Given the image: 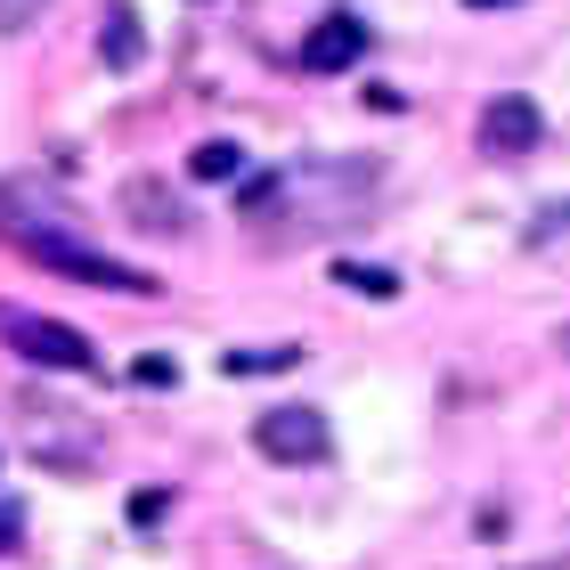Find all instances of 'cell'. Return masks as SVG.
<instances>
[{
	"instance_id": "11",
	"label": "cell",
	"mask_w": 570,
	"mask_h": 570,
	"mask_svg": "<svg viewBox=\"0 0 570 570\" xmlns=\"http://www.w3.org/2000/svg\"><path fill=\"white\" fill-rule=\"evenodd\" d=\"M334 277H343L351 294H375V302L400 294V277H392V269H367V262H334Z\"/></svg>"
},
{
	"instance_id": "3",
	"label": "cell",
	"mask_w": 570,
	"mask_h": 570,
	"mask_svg": "<svg viewBox=\"0 0 570 570\" xmlns=\"http://www.w3.org/2000/svg\"><path fill=\"white\" fill-rule=\"evenodd\" d=\"M0 334H9L17 358H33V367H58V375H98V351L82 326L66 318H33V309H0Z\"/></svg>"
},
{
	"instance_id": "13",
	"label": "cell",
	"mask_w": 570,
	"mask_h": 570,
	"mask_svg": "<svg viewBox=\"0 0 570 570\" xmlns=\"http://www.w3.org/2000/svg\"><path fill=\"white\" fill-rule=\"evenodd\" d=\"M562 228H570V196H562V204H547V213H538V220H530V237H538V245H547V237H562Z\"/></svg>"
},
{
	"instance_id": "2",
	"label": "cell",
	"mask_w": 570,
	"mask_h": 570,
	"mask_svg": "<svg viewBox=\"0 0 570 570\" xmlns=\"http://www.w3.org/2000/svg\"><path fill=\"white\" fill-rule=\"evenodd\" d=\"M17 245L33 253L41 269H58V277H82V285H107V294H164V285H155L147 269L115 262V253H90V245L58 237V228H17Z\"/></svg>"
},
{
	"instance_id": "5",
	"label": "cell",
	"mask_w": 570,
	"mask_h": 570,
	"mask_svg": "<svg viewBox=\"0 0 570 570\" xmlns=\"http://www.w3.org/2000/svg\"><path fill=\"white\" fill-rule=\"evenodd\" d=\"M538 139H547V115H538L522 90H505V98L481 107V155L489 164H513V155H530Z\"/></svg>"
},
{
	"instance_id": "16",
	"label": "cell",
	"mask_w": 570,
	"mask_h": 570,
	"mask_svg": "<svg viewBox=\"0 0 570 570\" xmlns=\"http://www.w3.org/2000/svg\"><path fill=\"white\" fill-rule=\"evenodd\" d=\"M554 351H562V358H570V326H562V334H554Z\"/></svg>"
},
{
	"instance_id": "1",
	"label": "cell",
	"mask_w": 570,
	"mask_h": 570,
	"mask_svg": "<svg viewBox=\"0 0 570 570\" xmlns=\"http://www.w3.org/2000/svg\"><path fill=\"white\" fill-rule=\"evenodd\" d=\"M383 171L375 164H302V171H269L245 188V228H262L269 245L294 237H326V228H358V213L375 204Z\"/></svg>"
},
{
	"instance_id": "10",
	"label": "cell",
	"mask_w": 570,
	"mask_h": 570,
	"mask_svg": "<svg viewBox=\"0 0 570 570\" xmlns=\"http://www.w3.org/2000/svg\"><path fill=\"white\" fill-rule=\"evenodd\" d=\"M294 358H302L294 343H277V351H228L220 367H228V375H277V367H294Z\"/></svg>"
},
{
	"instance_id": "6",
	"label": "cell",
	"mask_w": 570,
	"mask_h": 570,
	"mask_svg": "<svg viewBox=\"0 0 570 570\" xmlns=\"http://www.w3.org/2000/svg\"><path fill=\"white\" fill-rule=\"evenodd\" d=\"M302 58H309V73H343V66H358V58H367V24H358V17H326L318 33H309Z\"/></svg>"
},
{
	"instance_id": "7",
	"label": "cell",
	"mask_w": 570,
	"mask_h": 570,
	"mask_svg": "<svg viewBox=\"0 0 570 570\" xmlns=\"http://www.w3.org/2000/svg\"><path fill=\"white\" fill-rule=\"evenodd\" d=\"M122 213L139 228H155V237H179V228H188V213H179L171 188H155V179H131V188H122Z\"/></svg>"
},
{
	"instance_id": "17",
	"label": "cell",
	"mask_w": 570,
	"mask_h": 570,
	"mask_svg": "<svg viewBox=\"0 0 570 570\" xmlns=\"http://www.w3.org/2000/svg\"><path fill=\"white\" fill-rule=\"evenodd\" d=\"M464 9H505V0H464Z\"/></svg>"
},
{
	"instance_id": "8",
	"label": "cell",
	"mask_w": 570,
	"mask_h": 570,
	"mask_svg": "<svg viewBox=\"0 0 570 570\" xmlns=\"http://www.w3.org/2000/svg\"><path fill=\"white\" fill-rule=\"evenodd\" d=\"M98 58H107V66H139V58H147V33H139V17H131V9H107Z\"/></svg>"
},
{
	"instance_id": "15",
	"label": "cell",
	"mask_w": 570,
	"mask_h": 570,
	"mask_svg": "<svg viewBox=\"0 0 570 570\" xmlns=\"http://www.w3.org/2000/svg\"><path fill=\"white\" fill-rule=\"evenodd\" d=\"M0 547H17V513L9 505H0Z\"/></svg>"
},
{
	"instance_id": "14",
	"label": "cell",
	"mask_w": 570,
	"mask_h": 570,
	"mask_svg": "<svg viewBox=\"0 0 570 570\" xmlns=\"http://www.w3.org/2000/svg\"><path fill=\"white\" fill-rule=\"evenodd\" d=\"M131 375H139V383H147V392H164V383H171V375H179V367H171V358H139V367H131Z\"/></svg>"
},
{
	"instance_id": "9",
	"label": "cell",
	"mask_w": 570,
	"mask_h": 570,
	"mask_svg": "<svg viewBox=\"0 0 570 570\" xmlns=\"http://www.w3.org/2000/svg\"><path fill=\"white\" fill-rule=\"evenodd\" d=\"M188 171H196V179H237V171H245V147H237V139H204V147L188 155Z\"/></svg>"
},
{
	"instance_id": "4",
	"label": "cell",
	"mask_w": 570,
	"mask_h": 570,
	"mask_svg": "<svg viewBox=\"0 0 570 570\" xmlns=\"http://www.w3.org/2000/svg\"><path fill=\"white\" fill-rule=\"evenodd\" d=\"M253 449H262L269 464H318L334 449V432L318 407H269L262 424H253Z\"/></svg>"
},
{
	"instance_id": "12",
	"label": "cell",
	"mask_w": 570,
	"mask_h": 570,
	"mask_svg": "<svg viewBox=\"0 0 570 570\" xmlns=\"http://www.w3.org/2000/svg\"><path fill=\"white\" fill-rule=\"evenodd\" d=\"M41 9H49V0H0V33H24Z\"/></svg>"
}]
</instances>
